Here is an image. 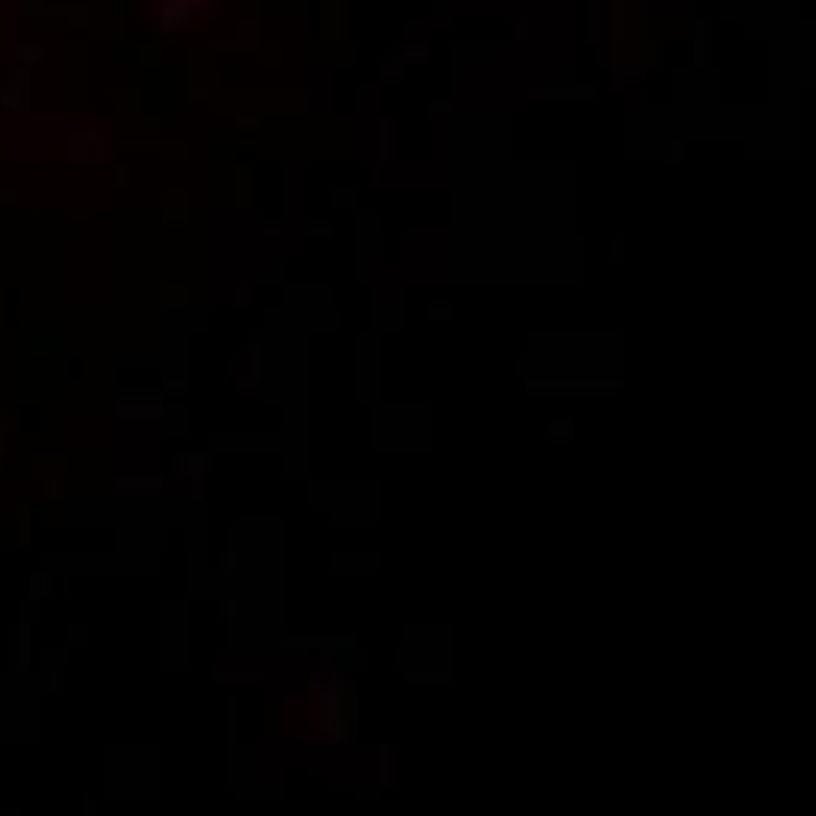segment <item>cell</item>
<instances>
[{
	"mask_svg": "<svg viewBox=\"0 0 816 816\" xmlns=\"http://www.w3.org/2000/svg\"><path fill=\"white\" fill-rule=\"evenodd\" d=\"M316 727L329 743H351L354 733V698L348 689H332V696L319 698L316 705Z\"/></svg>",
	"mask_w": 816,
	"mask_h": 816,
	"instance_id": "obj_1",
	"label": "cell"
},
{
	"mask_svg": "<svg viewBox=\"0 0 816 816\" xmlns=\"http://www.w3.org/2000/svg\"><path fill=\"white\" fill-rule=\"evenodd\" d=\"M214 0H147V19L153 29H179L188 19L207 16Z\"/></svg>",
	"mask_w": 816,
	"mask_h": 816,
	"instance_id": "obj_2",
	"label": "cell"
},
{
	"mask_svg": "<svg viewBox=\"0 0 816 816\" xmlns=\"http://www.w3.org/2000/svg\"><path fill=\"white\" fill-rule=\"evenodd\" d=\"M26 74H16L10 77L7 84L0 86V105H7V109H26Z\"/></svg>",
	"mask_w": 816,
	"mask_h": 816,
	"instance_id": "obj_3",
	"label": "cell"
},
{
	"mask_svg": "<svg viewBox=\"0 0 816 816\" xmlns=\"http://www.w3.org/2000/svg\"><path fill=\"white\" fill-rule=\"evenodd\" d=\"M246 367H249V380H255L259 383V377H262V344L259 342H249V348H246Z\"/></svg>",
	"mask_w": 816,
	"mask_h": 816,
	"instance_id": "obj_4",
	"label": "cell"
},
{
	"mask_svg": "<svg viewBox=\"0 0 816 816\" xmlns=\"http://www.w3.org/2000/svg\"><path fill=\"white\" fill-rule=\"evenodd\" d=\"M42 58H45V51H42L38 45H16V61H19V64H26V67L29 64H38Z\"/></svg>",
	"mask_w": 816,
	"mask_h": 816,
	"instance_id": "obj_5",
	"label": "cell"
},
{
	"mask_svg": "<svg viewBox=\"0 0 816 816\" xmlns=\"http://www.w3.org/2000/svg\"><path fill=\"white\" fill-rule=\"evenodd\" d=\"M571 431H574L571 418H552V437L555 440H571Z\"/></svg>",
	"mask_w": 816,
	"mask_h": 816,
	"instance_id": "obj_6",
	"label": "cell"
},
{
	"mask_svg": "<svg viewBox=\"0 0 816 816\" xmlns=\"http://www.w3.org/2000/svg\"><path fill=\"white\" fill-rule=\"evenodd\" d=\"M201 456H182V475H195Z\"/></svg>",
	"mask_w": 816,
	"mask_h": 816,
	"instance_id": "obj_7",
	"label": "cell"
},
{
	"mask_svg": "<svg viewBox=\"0 0 816 816\" xmlns=\"http://www.w3.org/2000/svg\"><path fill=\"white\" fill-rule=\"evenodd\" d=\"M450 306H440V309H431V319H450Z\"/></svg>",
	"mask_w": 816,
	"mask_h": 816,
	"instance_id": "obj_8",
	"label": "cell"
},
{
	"mask_svg": "<svg viewBox=\"0 0 816 816\" xmlns=\"http://www.w3.org/2000/svg\"><path fill=\"white\" fill-rule=\"evenodd\" d=\"M309 233H313V236H329V233H332V227H325V223H316V227H313Z\"/></svg>",
	"mask_w": 816,
	"mask_h": 816,
	"instance_id": "obj_9",
	"label": "cell"
},
{
	"mask_svg": "<svg viewBox=\"0 0 816 816\" xmlns=\"http://www.w3.org/2000/svg\"><path fill=\"white\" fill-rule=\"evenodd\" d=\"M223 568H227V571H233V568H236V555H223Z\"/></svg>",
	"mask_w": 816,
	"mask_h": 816,
	"instance_id": "obj_10",
	"label": "cell"
},
{
	"mask_svg": "<svg viewBox=\"0 0 816 816\" xmlns=\"http://www.w3.org/2000/svg\"><path fill=\"white\" fill-rule=\"evenodd\" d=\"M233 609H236V606H233V603H223V615H227V619H233V615H236V612H233Z\"/></svg>",
	"mask_w": 816,
	"mask_h": 816,
	"instance_id": "obj_11",
	"label": "cell"
}]
</instances>
